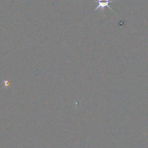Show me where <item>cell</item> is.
<instances>
[{
  "label": "cell",
  "mask_w": 148,
  "mask_h": 148,
  "mask_svg": "<svg viewBox=\"0 0 148 148\" xmlns=\"http://www.w3.org/2000/svg\"><path fill=\"white\" fill-rule=\"evenodd\" d=\"M95 1L98 3V5L95 8V9L93 10L92 12H94L95 11H96L98 9H101V10L104 9L105 7H107L114 13L113 10L111 8V7H110L109 3L112 2H116V0H95Z\"/></svg>",
  "instance_id": "6da1fadb"
}]
</instances>
